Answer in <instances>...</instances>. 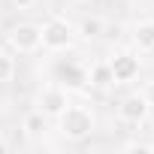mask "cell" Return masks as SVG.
I'll list each match as a JSON object with an SVG mask.
<instances>
[{"label": "cell", "instance_id": "cell-5", "mask_svg": "<svg viewBox=\"0 0 154 154\" xmlns=\"http://www.w3.org/2000/svg\"><path fill=\"white\" fill-rule=\"evenodd\" d=\"M109 66H112V75H115V85H127V82H133L136 75H139V57L133 54V51H118L112 60H109Z\"/></svg>", "mask_w": 154, "mask_h": 154}, {"label": "cell", "instance_id": "cell-16", "mask_svg": "<svg viewBox=\"0 0 154 154\" xmlns=\"http://www.w3.org/2000/svg\"><path fill=\"white\" fill-rule=\"evenodd\" d=\"M6 148H9V145H6V142H3V139H0V154H3V151H6Z\"/></svg>", "mask_w": 154, "mask_h": 154}, {"label": "cell", "instance_id": "cell-7", "mask_svg": "<svg viewBox=\"0 0 154 154\" xmlns=\"http://www.w3.org/2000/svg\"><path fill=\"white\" fill-rule=\"evenodd\" d=\"M133 42L139 51H154V21H139L133 24Z\"/></svg>", "mask_w": 154, "mask_h": 154}, {"label": "cell", "instance_id": "cell-6", "mask_svg": "<svg viewBox=\"0 0 154 154\" xmlns=\"http://www.w3.org/2000/svg\"><path fill=\"white\" fill-rule=\"evenodd\" d=\"M148 109L151 106H148L145 94H127L121 100V106H118V118L127 121V124H142L148 118Z\"/></svg>", "mask_w": 154, "mask_h": 154}, {"label": "cell", "instance_id": "cell-10", "mask_svg": "<svg viewBox=\"0 0 154 154\" xmlns=\"http://www.w3.org/2000/svg\"><path fill=\"white\" fill-rule=\"evenodd\" d=\"M103 30H106V21L100 15H85L79 24V36H85V39H97Z\"/></svg>", "mask_w": 154, "mask_h": 154}, {"label": "cell", "instance_id": "cell-13", "mask_svg": "<svg viewBox=\"0 0 154 154\" xmlns=\"http://www.w3.org/2000/svg\"><path fill=\"white\" fill-rule=\"evenodd\" d=\"M124 151H154V145H148V142H130V145H124Z\"/></svg>", "mask_w": 154, "mask_h": 154}, {"label": "cell", "instance_id": "cell-15", "mask_svg": "<svg viewBox=\"0 0 154 154\" xmlns=\"http://www.w3.org/2000/svg\"><path fill=\"white\" fill-rule=\"evenodd\" d=\"M9 3H12V6H18V9H30L36 0H9Z\"/></svg>", "mask_w": 154, "mask_h": 154}, {"label": "cell", "instance_id": "cell-9", "mask_svg": "<svg viewBox=\"0 0 154 154\" xmlns=\"http://www.w3.org/2000/svg\"><path fill=\"white\" fill-rule=\"evenodd\" d=\"M60 79H63V88H85L88 85V69L75 66V63H63L60 66Z\"/></svg>", "mask_w": 154, "mask_h": 154}, {"label": "cell", "instance_id": "cell-8", "mask_svg": "<svg viewBox=\"0 0 154 154\" xmlns=\"http://www.w3.org/2000/svg\"><path fill=\"white\" fill-rule=\"evenodd\" d=\"M88 82H91L94 88H112V85H115V75H112L109 60H100V63H94V66L88 69Z\"/></svg>", "mask_w": 154, "mask_h": 154}, {"label": "cell", "instance_id": "cell-2", "mask_svg": "<svg viewBox=\"0 0 154 154\" xmlns=\"http://www.w3.org/2000/svg\"><path fill=\"white\" fill-rule=\"evenodd\" d=\"M9 45L21 54H30L42 45V27L39 24H30V21H21L9 30Z\"/></svg>", "mask_w": 154, "mask_h": 154}, {"label": "cell", "instance_id": "cell-3", "mask_svg": "<svg viewBox=\"0 0 154 154\" xmlns=\"http://www.w3.org/2000/svg\"><path fill=\"white\" fill-rule=\"evenodd\" d=\"M72 42V24L66 21V18H48L45 24H42V45L45 48H51V51H57V48H66Z\"/></svg>", "mask_w": 154, "mask_h": 154}, {"label": "cell", "instance_id": "cell-4", "mask_svg": "<svg viewBox=\"0 0 154 154\" xmlns=\"http://www.w3.org/2000/svg\"><path fill=\"white\" fill-rule=\"evenodd\" d=\"M36 106H39V112L45 115V118H57L66 106H69V97H66V88L63 85H45L42 91H39V97H36Z\"/></svg>", "mask_w": 154, "mask_h": 154}, {"label": "cell", "instance_id": "cell-11", "mask_svg": "<svg viewBox=\"0 0 154 154\" xmlns=\"http://www.w3.org/2000/svg\"><path fill=\"white\" fill-rule=\"evenodd\" d=\"M45 127H48V121H45V115H42L39 109L24 115V133H27V136H42Z\"/></svg>", "mask_w": 154, "mask_h": 154}, {"label": "cell", "instance_id": "cell-1", "mask_svg": "<svg viewBox=\"0 0 154 154\" xmlns=\"http://www.w3.org/2000/svg\"><path fill=\"white\" fill-rule=\"evenodd\" d=\"M57 121H60V133L69 139V142H82V139H88L91 133H94V112L91 109H85V106H66L60 115H57Z\"/></svg>", "mask_w": 154, "mask_h": 154}, {"label": "cell", "instance_id": "cell-12", "mask_svg": "<svg viewBox=\"0 0 154 154\" xmlns=\"http://www.w3.org/2000/svg\"><path fill=\"white\" fill-rule=\"evenodd\" d=\"M12 75H15V60L6 51H0V82H9Z\"/></svg>", "mask_w": 154, "mask_h": 154}, {"label": "cell", "instance_id": "cell-14", "mask_svg": "<svg viewBox=\"0 0 154 154\" xmlns=\"http://www.w3.org/2000/svg\"><path fill=\"white\" fill-rule=\"evenodd\" d=\"M145 100H148V106L154 109V82H148V88H145Z\"/></svg>", "mask_w": 154, "mask_h": 154}]
</instances>
